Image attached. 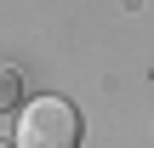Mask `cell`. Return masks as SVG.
<instances>
[{"mask_svg": "<svg viewBox=\"0 0 154 148\" xmlns=\"http://www.w3.org/2000/svg\"><path fill=\"white\" fill-rule=\"evenodd\" d=\"M80 143V114L63 97H34L23 120L6 131V148H74Z\"/></svg>", "mask_w": 154, "mask_h": 148, "instance_id": "6da1fadb", "label": "cell"}, {"mask_svg": "<svg viewBox=\"0 0 154 148\" xmlns=\"http://www.w3.org/2000/svg\"><path fill=\"white\" fill-rule=\"evenodd\" d=\"M17 91H23L17 68H6V80H0V108H17Z\"/></svg>", "mask_w": 154, "mask_h": 148, "instance_id": "7a4b0ae2", "label": "cell"}]
</instances>
